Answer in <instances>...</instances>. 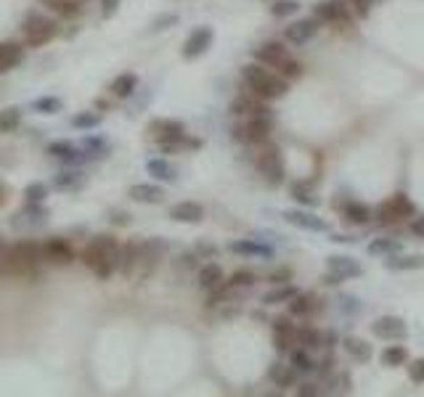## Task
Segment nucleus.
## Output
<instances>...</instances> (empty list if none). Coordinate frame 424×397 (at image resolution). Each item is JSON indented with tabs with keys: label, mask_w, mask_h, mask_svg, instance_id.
<instances>
[{
	"label": "nucleus",
	"mask_w": 424,
	"mask_h": 397,
	"mask_svg": "<svg viewBox=\"0 0 424 397\" xmlns=\"http://www.w3.org/2000/svg\"><path fill=\"white\" fill-rule=\"evenodd\" d=\"M284 220L292 225H297V228H303V231H313V233H324V231H329V225L324 217H318L313 212L308 210H287L284 212Z\"/></svg>",
	"instance_id": "2eb2a0df"
},
{
	"label": "nucleus",
	"mask_w": 424,
	"mask_h": 397,
	"mask_svg": "<svg viewBox=\"0 0 424 397\" xmlns=\"http://www.w3.org/2000/svg\"><path fill=\"white\" fill-rule=\"evenodd\" d=\"M292 196L297 198L300 204H308V207H316L318 204V198L308 191V185H303V183H297V185H292Z\"/></svg>",
	"instance_id": "a18cd8bd"
},
{
	"label": "nucleus",
	"mask_w": 424,
	"mask_h": 397,
	"mask_svg": "<svg viewBox=\"0 0 424 397\" xmlns=\"http://www.w3.org/2000/svg\"><path fill=\"white\" fill-rule=\"evenodd\" d=\"M24 198L29 204H45V198H48V188L43 183H29L24 188Z\"/></svg>",
	"instance_id": "37998d69"
},
{
	"label": "nucleus",
	"mask_w": 424,
	"mask_h": 397,
	"mask_svg": "<svg viewBox=\"0 0 424 397\" xmlns=\"http://www.w3.org/2000/svg\"><path fill=\"white\" fill-rule=\"evenodd\" d=\"M119 251H122V247H119L117 238L96 236L91 238V244L82 249L80 260H82V265L91 270L93 276L106 281V278H112V273L119 267Z\"/></svg>",
	"instance_id": "f257e3e1"
},
{
	"label": "nucleus",
	"mask_w": 424,
	"mask_h": 397,
	"mask_svg": "<svg viewBox=\"0 0 424 397\" xmlns=\"http://www.w3.org/2000/svg\"><path fill=\"white\" fill-rule=\"evenodd\" d=\"M80 183H82V175L80 172H59L56 178H53V185L59 188V191H75V188H80Z\"/></svg>",
	"instance_id": "58836bf2"
},
{
	"label": "nucleus",
	"mask_w": 424,
	"mask_h": 397,
	"mask_svg": "<svg viewBox=\"0 0 424 397\" xmlns=\"http://www.w3.org/2000/svg\"><path fill=\"white\" fill-rule=\"evenodd\" d=\"M342 347H344V352H347V355L361 360V363H366V360L371 357V347L363 342V339H358V336H344Z\"/></svg>",
	"instance_id": "c756f323"
},
{
	"label": "nucleus",
	"mask_w": 424,
	"mask_h": 397,
	"mask_svg": "<svg viewBox=\"0 0 424 397\" xmlns=\"http://www.w3.org/2000/svg\"><path fill=\"white\" fill-rule=\"evenodd\" d=\"M48 11H53L56 16H61V19H77L80 13H82V0H40Z\"/></svg>",
	"instance_id": "b1692460"
},
{
	"label": "nucleus",
	"mask_w": 424,
	"mask_h": 397,
	"mask_svg": "<svg viewBox=\"0 0 424 397\" xmlns=\"http://www.w3.org/2000/svg\"><path fill=\"white\" fill-rule=\"evenodd\" d=\"M313 13H316V19L326 22V24H347L350 22V8L344 0H321V3H316Z\"/></svg>",
	"instance_id": "f8f14e48"
},
{
	"label": "nucleus",
	"mask_w": 424,
	"mask_h": 397,
	"mask_svg": "<svg viewBox=\"0 0 424 397\" xmlns=\"http://www.w3.org/2000/svg\"><path fill=\"white\" fill-rule=\"evenodd\" d=\"M241 79L244 85L250 88L252 93H257L263 101H273V98H281L287 95L289 85L281 75H273L271 69H265V64H244L241 66Z\"/></svg>",
	"instance_id": "20e7f679"
},
{
	"label": "nucleus",
	"mask_w": 424,
	"mask_h": 397,
	"mask_svg": "<svg viewBox=\"0 0 424 397\" xmlns=\"http://www.w3.org/2000/svg\"><path fill=\"white\" fill-rule=\"evenodd\" d=\"M326 267H329L326 283H340V281H350V278L363 276V267L358 265V260H353V257H342V254H334V257H329Z\"/></svg>",
	"instance_id": "9d476101"
},
{
	"label": "nucleus",
	"mask_w": 424,
	"mask_h": 397,
	"mask_svg": "<svg viewBox=\"0 0 424 397\" xmlns=\"http://www.w3.org/2000/svg\"><path fill=\"white\" fill-rule=\"evenodd\" d=\"M146 170H149V175H154L157 180H175V167H172L167 159H149L146 162Z\"/></svg>",
	"instance_id": "2f4dec72"
},
{
	"label": "nucleus",
	"mask_w": 424,
	"mask_h": 397,
	"mask_svg": "<svg viewBox=\"0 0 424 397\" xmlns=\"http://www.w3.org/2000/svg\"><path fill=\"white\" fill-rule=\"evenodd\" d=\"M289 278H292L289 267H278V270H273V273H271V283H287Z\"/></svg>",
	"instance_id": "09e8293b"
},
{
	"label": "nucleus",
	"mask_w": 424,
	"mask_h": 397,
	"mask_svg": "<svg viewBox=\"0 0 424 397\" xmlns=\"http://www.w3.org/2000/svg\"><path fill=\"white\" fill-rule=\"evenodd\" d=\"M318 32V22L316 19H300V22H292L287 29H284V38L294 42V45H305L316 38Z\"/></svg>",
	"instance_id": "f3484780"
},
{
	"label": "nucleus",
	"mask_w": 424,
	"mask_h": 397,
	"mask_svg": "<svg viewBox=\"0 0 424 397\" xmlns=\"http://www.w3.org/2000/svg\"><path fill=\"white\" fill-rule=\"evenodd\" d=\"M257 170L263 172V178L271 185H278L284 180V162H281V154L278 148L271 141L260 146V154H257Z\"/></svg>",
	"instance_id": "6e6552de"
},
{
	"label": "nucleus",
	"mask_w": 424,
	"mask_h": 397,
	"mask_svg": "<svg viewBox=\"0 0 424 397\" xmlns=\"http://www.w3.org/2000/svg\"><path fill=\"white\" fill-rule=\"evenodd\" d=\"M32 109L40 111V114H59L64 104H61V98H56V95H43V98H35L32 101Z\"/></svg>",
	"instance_id": "e433bc0d"
},
{
	"label": "nucleus",
	"mask_w": 424,
	"mask_h": 397,
	"mask_svg": "<svg viewBox=\"0 0 424 397\" xmlns=\"http://www.w3.org/2000/svg\"><path fill=\"white\" fill-rule=\"evenodd\" d=\"M167 24H178V16H175V13H167V16L157 19V22H154V32H159V29H167Z\"/></svg>",
	"instance_id": "3c124183"
},
{
	"label": "nucleus",
	"mask_w": 424,
	"mask_h": 397,
	"mask_svg": "<svg viewBox=\"0 0 424 397\" xmlns=\"http://www.w3.org/2000/svg\"><path fill=\"white\" fill-rule=\"evenodd\" d=\"M101 125V114H96V111H80L72 117V127L75 130H96Z\"/></svg>",
	"instance_id": "4c0bfd02"
},
{
	"label": "nucleus",
	"mask_w": 424,
	"mask_h": 397,
	"mask_svg": "<svg viewBox=\"0 0 424 397\" xmlns=\"http://www.w3.org/2000/svg\"><path fill=\"white\" fill-rule=\"evenodd\" d=\"M294 294H300L297 286L292 283H276V289H271L268 294L263 297V304H281V302H289Z\"/></svg>",
	"instance_id": "473e14b6"
},
{
	"label": "nucleus",
	"mask_w": 424,
	"mask_h": 397,
	"mask_svg": "<svg viewBox=\"0 0 424 397\" xmlns=\"http://www.w3.org/2000/svg\"><path fill=\"white\" fill-rule=\"evenodd\" d=\"M300 11V3L297 0H273V6H271V13L273 16H292V13Z\"/></svg>",
	"instance_id": "c03bdc74"
},
{
	"label": "nucleus",
	"mask_w": 424,
	"mask_h": 397,
	"mask_svg": "<svg viewBox=\"0 0 424 397\" xmlns=\"http://www.w3.org/2000/svg\"><path fill=\"white\" fill-rule=\"evenodd\" d=\"M371 334H374L377 339H384V342H400V339H406L409 326H406V320H403V318L382 316L371 323Z\"/></svg>",
	"instance_id": "1a4fd4ad"
},
{
	"label": "nucleus",
	"mask_w": 424,
	"mask_h": 397,
	"mask_svg": "<svg viewBox=\"0 0 424 397\" xmlns=\"http://www.w3.org/2000/svg\"><path fill=\"white\" fill-rule=\"evenodd\" d=\"M297 395L310 397V395H318V389L313 387V384H303V387H297Z\"/></svg>",
	"instance_id": "864d4df0"
},
{
	"label": "nucleus",
	"mask_w": 424,
	"mask_h": 397,
	"mask_svg": "<svg viewBox=\"0 0 424 397\" xmlns=\"http://www.w3.org/2000/svg\"><path fill=\"white\" fill-rule=\"evenodd\" d=\"M409 376L414 384H424V357H419V360H414L409 366Z\"/></svg>",
	"instance_id": "49530a36"
},
{
	"label": "nucleus",
	"mask_w": 424,
	"mask_h": 397,
	"mask_svg": "<svg viewBox=\"0 0 424 397\" xmlns=\"http://www.w3.org/2000/svg\"><path fill=\"white\" fill-rule=\"evenodd\" d=\"M414 201H411L406 194H395V196H390L387 201L379 204V212H377V217H379V223L382 225H393V223H400V220H406V217H414Z\"/></svg>",
	"instance_id": "0eeeda50"
},
{
	"label": "nucleus",
	"mask_w": 424,
	"mask_h": 397,
	"mask_svg": "<svg viewBox=\"0 0 424 397\" xmlns=\"http://www.w3.org/2000/svg\"><path fill=\"white\" fill-rule=\"evenodd\" d=\"M59 35V24L48 19V16H43V13H32L29 19H26L24 24V42L29 48H43V45H48L53 38Z\"/></svg>",
	"instance_id": "423d86ee"
},
{
	"label": "nucleus",
	"mask_w": 424,
	"mask_h": 397,
	"mask_svg": "<svg viewBox=\"0 0 424 397\" xmlns=\"http://www.w3.org/2000/svg\"><path fill=\"white\" fill-rule=\"evenodd\" d=\"M397 251H400V244L395 238H374L369 244L371 257H390V254H397Z\"/></svg>",
	"instance_id": "72a5a7b5"
},
{
	"label": "nucleus",
	"mask_w": 424,
	"mask_h": 397,
	"mask_svg": "<svg viewBox=\"0 0 424 397\" xmlns=\"http://www.w3.org/2000/svg\"><path fill=\"white\" fill-rule=\"evenodd\" d=\"M231 251L244 254V257H260V260H273V247H268L263 241H255V238H238L231 241Z\"/></svg>",
	"instance_id": "a211bd4d"
},
{
	"label": "nucleus",
	"mask_w": 424,
	"mask_h": 397,
	"mask_svg": "<svg viewBox=\"0 0 424 397\" xmlns=\"http://www.w3.org/2000/svg\"><path fill=\"white\" fill-rule=\"evenodd\" d=\"M273 344L278 352H289L292 344H297V326L289 318H276L273 320Z\"/></svg>",
	"instance_id": "dca6fc26"
},
{
	"label": "nucleus",
	"mask_w": 424,
	"mask_h": 397,
	"mask_svg": "<svg viewBox=\"0 0 424 397\" xmlns=\"http://www.w3.org/2000/svg\"><path fill=\"white\" fill-rule=\"evenodd\" d=\"M170 217L175 223L197 225V223H202L204 210H202V204H197V201H178L175 207H170Z\"/></svg>",
	"instance_id": "6ab92c4d"
},
{
	"label": "nucleus",
	"mask_w": 424,
	"mask_h": 397,
	"mask_svg": "<svg viewBox=\"0 0 424 397\" xmlns=\"http://www.w3.org/2000/svg\"><path fill=\"white\" fill-rule=\"evenodd\" d=\"M197 283H199V289H204V291H215V289H220L225 283V278H223V270H220V265H204L202 270H199V276H197Z\"/></svg>",
	"instance_id": "4be33fe9"
},
{
	"label": "nucleus",
	"mask_w": 424,
	"mask_h": 397,
	"mask_svg": "<svg viewBox=\"0 0 424 397\" xmlns=\"http://www.w3.org/2000/svg\"><path fill=\"white\" fill-rule=\"evenodd\" d=\"M22 125V109L19 106H6L0 109V135H8Z\"/></svg>",
	"instance_id": "c85d7f7f"
},
{
	"label": "nucleus",
	"mask_w": 424,
	"mask_h": 397,
	"mask_svg": "<svg viewBox=\"0 0 424 397\" xmlns=\"http://www.w3.org/2000/svg\"><path fill=\"white\" fill-rule=\"evenodd\" d=\"M247 127V141L250 143L263 146L271 141V132H273V114H252L250 122L244 125Z\"/></svg>",
	"instance_id": "ddd939ff"
},
{
	"label": "nucleus",
	"mask_w": 424,
	"mask_h": 397,
	"mask_svg": "<svg viewBox=\"0 0 424 397\" xmlns=\"http://www.w3.org/2000/svg\"><path fill=\"white\" fill-rule=\"evenodd\" d=\"M292 366H294V371H297V373H310V371H316V363L310 360V355L305 352L303 347L292 352Z\"/></svg>",
	"instance_id": "a19ab883"
},
{
	"label": "nucleus",
	"mask_w": 424,
	"mask_h": 397,
	"mask_svg": "<svg viewBox=\"0 0 424 397\" xmlns=\"http://www.w3.org/2000/svg\"><path fill=\"white\" fill-rule=\"evenodd\" d=\"M138 251H141V244H125L122 251H119V273L122 276H132L135 273V265H138Z\"/></svg>",
	"instance_id": "a878e982"
},
{
	"label": "nucleus",
	"mask_w": 424,
	"mask_h": 397,
	"mask_svg": "<svg viewBox=\"0 0 424 397\" xmlns=\"http://www.w3.org/2000/svg\"><path fill=\"white\" fill-rule=\"evenodd\" d=\"M287 304H289L292 316H308V313H313V299H310L308 294H294Z\"/></svg>",
	"instance_id": "ea45409f"
},
{
	"label": "nucleus",
	"mask_w": 424,
	"mask_h": 397,
	"mask_svg": "<svg viewBox=\"0 0 424 397\" xmlns=\"http://www.w3.org/2000/svg\"><path fill=\"white\" fill-rule=\"evenodd\" d=\"M135 88H138V77H135L132 72H122V75H117L114 82H112V93H114L117 98H128V95H132Z\"/></svg>",
	"instance_id": "cd10ccee"
},
{
	"label": "nucleus",
	"mask_w": 424,
	"mask_h": 397,
	"mask_svg": "<svg viewBox=\"0 0 424 397\" xmlns=\"http://www.w3.org/2000/svg\"><path fill=\"white\" fill-rule=\"evenodd\" d=\"M344 217H347L350 223L363 225V223H369L371 210L366 204H361V201H347V204H344Z\"/></svg>",
	"instance_id": "f704fd0d"
},
{
	"label": "nucleus",
	"mask_w": 424,
	"mask_h": 397,
	"mask_svg": "<svg viewBox=\"0 0 424 397\" xmlns=\"http://www.w3.org/2000/svg\"><path fill=\"white\" fill-rule=\"evenodd\" d=\"M255 273L252 270H236L234 276L225 281V289L228 291H236V289H250V286H255Z\"/></svg>",
	"instance_id": "c9c22d12"
},
{
	"label": "nucleus",
	"mask_w": 424,
	"mask_h": 397,
	"mask_svg": "<svg viewBox=\"0 0 424 397\" xmlns=\"http://www.w3.org/2000/svg\"><path fill=\"white\" fill-rule=\"evenodd\" d=\"M268 379L276 384V387H292V384L297 382V371H294V366H281V363H276V366H271V371H268Z\"/></svg>",
	"instance_id": "bb28decb"
},
{
	"label": "nucleus",
	"mask_w": 424,
	"mask_h": 397,
	"mask_svg": "<svg viewBox=\"0 0 424 397\" xmlns=\"http://www.w3.org/2000/svg\"><path fill=\"white\" fill-rule=\"evenodd\" d=\"M255 61L276 69L284 79H297L303 75V64L297 59H292V53L281 42H265L263 48L255 51Z\"/></svg>",
	"instance_id": "39448f33"
},
{
	"label": "nucleus",
	"mask_w": 424,
	"mask_h": 397,
	"mask_svg": "<svg viewBox=\"0 0 424 397\" xmlns=\"http://www.w3.org/2000/svg\"><path fill=\"white\" fill-rule=\"evenodd\" d=\"M119 3H122V0H101V13H104V16H114Z\"/></svg>",
	"instance_id": "603ef678"
},
{
	"label": "nucleus",
	"mask_w": 424,
	"mask_h": 397,
	"mask_svg": "<svg viewBox=\"0 0 424 397\" xmlns=\"http://www.w3.org/2000/svg\"><path fill=\"white\" fill-rule=\"evenodd\" d=\"M40 263H45L43 244L35 241H19L6 249V270L13 278H35Z\"/></svg>",
	"instance_id": "7ed1b4c3"
},
{
	"label": "nucleus",
	"mask_w": 424,
	"mask_h": 397,
	"mask_svg": "<svg viewBox=\"0 0 424 397\" xmlns=\"http://www.w3.org/2000/svg\"><path fill=\"white\" fill-rule=\"evenodd\" d=\"M371 3H374V0H347V6H353L356 16H369Z\"/></svg>",
	"instance_id": "de8ad7c7"
},
{
	"label": "nucleus",
	"mask_w": 424,
	"mask_h": 397,
	"mask_svg": "<svg viewBox=\"0 0 424 397\" xmlns=\"http://www.w3.org/2000/svg\"><path fill=\"white\" fill-rule=\"evenodd\" d=\"M24 59V48L19 42H0V75L11 72L13 66L22 64Z\"/></svg>",
	"instance_id": "412c9836"
},
{
	"label": "nucleus",
	"mask_w": 424,
	"mask_h": 397,
	"mask_svg": "<svg viewBox=\"0 0 424 397\" xmlns=\"http://www.w3.org/2000/svg\"><path fill=\"white\" fill-rule=\"evenodd\" d=\"M43 254H45V263L51 265H69L75 260V249H72V244L66 241V238H48L45 244H43Z\"/></svg>",
	"instance_id": "4468645a"
},
{
	"label": "nucleus",
	"mask_w": 424,
	"mask_h": 397,
	"mask_svg": "<svg viewBox=\"0 0 424 397\" xmlns=\"http://www.w3.org/2000/svg\"><path fill=\"white\" fill-rule=\"evenodd\" d=\"M409 360V350L403 344H387L382 352V363L390 366V368H397V366H406Z\"/></svg>",
	"instance_id": "7c9ffc66"
},
{
	"label": "nucleus",
	"mask_w": 424,
	"mask_h": 397,
	"mask_svg": "<svg viewBox=\"0 0 424 397\" xmlns=\"http://www.w3.org/2000/svg\"><path fill=\"white\" fill-rule=\"evenodd\" d=\"M321 342H324V336H321L316 329H297V344L305 347V350L321 347Z\"/></svg>",
	"instance_id": "79ce46f5"
},
{
	"label": "nucleus",
	"mask_w": 424,
	"mask_h": 397,
	"mask_svg": "<svg viewBox=\"0 0 424 397\" xmlns=\"http://www.w3.org/2000/svg\"><path fill=\"white\" fill-rule=\"evenodd\" d=\"M146 132H149L159 143V148L167 151V154L181 151V148H199V146H202V141H194V138L186 135V125L181 119H165V117L151 119V122L146 125Z\"/></svg>",
	"instance_id": "f03ea898"
},
{
	"label": "nucleus",
	"mask_w": 424,
	"mask_h": 397,
	"mask_svg": "<svg viewBox=\"0 0 424 397\" xmlns=\"http://www.w3.org/2000/svg\"><path fill=\"white\" fill-rule=\"evenodd\" d=\"M197 251H204V254H215V249H212V247H199Z\"/></svg>",
	"instance_id": "6e6d98bb"
},
{
	"label": "nucleus",
	"mask_w": 424,
	"mask_h": 397,
	"mask_svg": "<svg viewBox=\"0 0 424 397\" xmlns=\"http://www.w3.org/2000/svg\"><path fill=\"white\" fill-rule=\"evenodd\" d=\"M409 231L414 233V236H422L424 238V215H419V217H411Z\"/></svg>",
	"instance_id": "8fccbe9b"
},
{
	"label": "nucleus",
	"mask_w": 424,
	"mask_h": 397,
	"mask_svg": "<svg viewBox=\"0 0 424 397\" xmlns=\"http://www.w3.org/2000/svg\"><path fill=\"white\" fill-rule=\"evenodd\" d=\"M48 154L56 157V159H64V162H69V164H75V162H80V159H85V154H82L75 143H69V141H53V143L48 146Z\"/></svg>",
	"instance_id": "393cba45"
},
{
	"label": "nucleus",
	"mask_w": 424,
	"mask_h": 397,
	"mask_svg": "<svg viewBox=\"0 0 424 397\" xmlns=\"http://www.w3.org/2000/svg\"><path fill=\"white\" fill-rule=\"evenodd\" d=\"M384 267L393 270V273H400V270H419L424 267V254H400V257H384Z\"/></svg>",
	"instance_id": "5701e85b"
},
{
	"label": "nucleus",
	"mask_w": 424,
	"mask_h": 397,
	"mask_svg": "<svg viewBox=\"0 0 424 397\" xmlns=\"http://www.w3.org/2000/svg\"><path fill=\"white\" fill-rule=\"evenodd\" d=\"M6 194H8V191H6V185L0 183V207H3V204H6Z\"/></svg>",
	"instance_id": "5fc2aeb1"
},
{
	"label": "nucleus",
	"mask_w": 424,
	"mask_h": 397,
	"mask_svg": "<svg viewBox=\"0 0 424 397\" xmlns=\"http://www.w3.org/2000/svg\"><path fill=\"white\" fill-rule=\"evenodd\" d=\"M130 198L141 204H159L165 198V188L157 183H135L130 185Z\"/></svg>",
	"instance_id": "aec40b11"
},
{
	"label": "nucleus",
	"mask_w": 424,
	"mask_h": 397,
	"mask_svg": "<svg viewBox=\"0 0 424 397\" xmlns=\"http://www.w3.org/2000/svg\"><path fill=\"white\" fill-rule=\"evenodd\" d=\"M212 40H215V32H212L210 26H197L183 42V59H199V56H204V53L210 51Z\"/></svg>",
	"instance_id": "9b49d317"
}]
</instances>
